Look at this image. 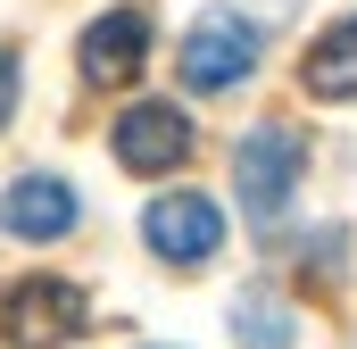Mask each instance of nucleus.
<instances>
[{
  "mask_svg": "<svg viewBox=\"0 0 357 349\" xmlns=\"http://www.w3.org/2000/svg\"><path fill=\"white\" fill-rule=\"evenodd\" d=\"M191 158V117L175 100H142L116 117V167L125 174H175Z\"/></svg>",
  "mask_w": 357,
  "mask_h": 349,
  "instance_id": "obj_5",
  "label": "nucleus"
},
{
  "mask_svg": "<svg viewBox=\"0 0 357 349\" xmlns=\"http://www.w3.org/2000/svg\"><path fill=\"white\" fill-rule=\"evenodd\" d=\"M75 225V191H67V174H17L8 191H0V233L8 242H59Z\"/></svg>",
  "mask_w": 357,
  "mask_h": 349,
  "instance_id": "obj_6",
  "label": "nucleus"
},
{
  "mask_svg": "<svg viewBox=\"0 0 357 349\" xmlns=\"http://www.w3.org/2000/svg\"><path fill=\"white\" fill-rule=\"evenodd\" d=\"M142 233H150V250L167 266H208L216 242H225V216H216V200H199V191H158V200L142 208Z\"/></svg>",
  "mask_w": 357,
  "mask_h": 349,
  "instance_id": "obj_4",
  "label": "nucleus"
},
{
  "mask_svg": "<svg viewBox=\"0 0 357 349\" xmlns=\"http://www.w3.org/2000/svg\"><path fill=\"white\" fill-rule=\"evenodd\" d=\"M299 84L316 91V100H357V17H341L324 42H307Z\"/></svg>",
  "mask_w": 357,
  "mask_h": 349,
  "instance_id": "obj_8",
  "label": "nucleus"
},
{
  "mask_svg": "<svg viewBox=\"0 0 357 349\" xmlns=\"http://www.w3.org/2000/svg\"><path fill=\"white\" fill-rule=\"evenodd\" d=\"M299 174H307V133H299L291 117H266V125L241 133V150H233V191H241L250 216H274Z\"/></svg>",
  "mask_w": 357,
  "mask_h": 349,
  "instance_id": "obj_2",
  "label": "nucleus"
},
{
  "mask_svg": "<svg viewBox=\"0 0 357 349\" xmlns=\"http://www.w3.org/2000/svg\"><path fill=\"white\" fill-rule=\"evenodd\" d=\"M75 59H84V75L100 91H108V84H133L142 59H150V25H142V8H108V17H91L84 42H75Z\"/></svg>",
  "mask_w": 357,
  "mask_h": 349,
  "instance_id": "obj_7",
  "label": "nucleus"
},
{
  "mask_svg": "<svg viewBox=\"0 0 357 349\" xmlns=\"http://www.w3.org/2000/svg\"><path fill=\"white\" fill-rule=\"evenodd\" d=\"M291 333H299V325H291V308H282L274 291H241V299H233V341L241 349H291Z\"/></svg>",
  "mask_w": 357,
  "mask_h": 349,
  "instance_id": "obj_9",
  "label": "nucleus"
},
{
  "mask_svg": "<svg viewBox=\"0 0 357 349\" xmlns=\"http://www.w3.org/2000/svg\"><path fill=\"white\" fill-rule=\"evenodd\" d=\"M8 117H17V50H0V133H8Z\"/></svg>",
  "mask_w": 357,
  "mask_h": 349,
  "instance_id": "obj_10",
  "label": "nucleus"
},
{
  "mask_svg": "<svg viewBox=\"0 0 357 349\" xmlns=\"http://www.w3.org/2000/svg\"><path fill=\"white\" fill-rule=\"evenodd\" d=\"M91 325L84 291L67 274H25V283H0V341L8 349H67Z\"/></svg>",
  "mask_w": 357,
  "mask_h": 349,
  "instance_id": "obj_1",
  "label": "nucleus"
},
{
  "mask_svg": "<svg viewBox=\"0 0 357 349\" xmlns=\"http://www.w3.org/2000/svg\"><path fill=\"white\" fill-rule=\"evenodd\" d=\"M250 67H258V25H250L241 8H208V17H191V34L175 42L183 91H233Z\"/></svg>",
  "mask_w": 357,
  "mask_h": 349,
  "instance_id": "obj_3",
  "label": "nucleus"
}]
</instances>
